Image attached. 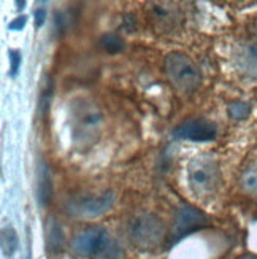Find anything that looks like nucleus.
Segmentation results:
<instances>
[{
  "mask_svg": "<svg viewBox=\"0 0 257 259\" xmlns=\"http://www.w3.org/2000/svg\"><path fill=\"white\" fill-rule=\"evenodd\" d=\"M76 254L87 259H119L122 256L121 245L111 237L110 232L100 226L86 228L72 242Z\"/></svg>",
  "mask_w": 257,
  "mask_h": 259,
  "instance_id": "f257e3e1",
  "label": "nucleus"
},
{
  "mask_svg": "<svg viewBox=\"0 0 257 259\" xmlns=\"http://www.w3.org/2000/svg\"><path fill=\"white\" fill-rule=\"evenodd\" d=\"M104 116L100 108L91 100H76L72 108V137L78 146H91L102 131Z\"/></svg>",
  "mask_w": 257,
  "mask_h": 259,
  "instance_id": "f03ea898",
  "label": "nucleus"
},
{
  "mask_svg": "<svg viewBox=\"0 0 257 259\" xmlns=\"http://www.w3.org/2000/svg\"><path fill=\"white\" fill-rule=\"evenodd\" d=\"M187 182L197 199L213 196L221 185L219 164L211 154H198L187 165Z\"/></svg>",
  "mask_w": 257,
  "mask_h": 259,
  "instance_id": "7ed1b4c3",
  "label": "nucleus"
},
{
  "mask_svg": "<svg viewBox=\"0 0 257 259\" xmlns=\"http://www.w3.org/2000/svg\"><path fill=\"white\" fill-rule=\"evenodd\" d=\"M164 65L170 83L183 93H192L202 83V72L186 53L173 51L167 54Z\"/></svg>",
  "mask_w": 257,
  "mask_h": 259,
  "instance_id": "20e7f679",
  "label": "nucleus"
},
{
  "mask_svg": "<svg viewBox=\"0 0 257 259\" xmlns=\"http://www.w3.org/2000/svg\"><path fill=\"white\" fill-rule=\"evenodd\" d=\"M165 224L154 213H141L130 223L129 237L138 250L148 251L162 245L165 239Z\"/></svg>",
  "mask_w": 257,
  "mask_h": 259,
  "instance_id": "39448f33",
  "label": "nucleus"
},
{
  "mask_svg": "<svg viewBox=\"0 0 257 259\" xmlns=\"http://www.w3.org/2000/svg\"><path fill=\"white\" fill-rule=\"evenodd\" d=\"M115 204V194L107 191L102 196L76 197L67 204V213L75 218H97L105 215Z\"/></svg>",
  "mask_w": 257,
  "mask_h": 259,
  "instance_id": "423d86ee",
  "label": "nucleus"
},
{
  "mask_svg": "<svg viewBox=\"0 0 257 259\" xmlns=\"http://www.w3.org/2000/svg\"><path fill=\"white\" fill-rule=\"evenodd\" d=\"M207 224H208V217L202 210H198L191 204H183L176 210L173 231L176 237H183V235H187L194 231L205 228Z\"/></svg>",
  "mask_w": 257,
  "mask_h": 259,
  "instance_id": "0eeeda50",
  "label": "nucleus"
},
{
  "mask_svg": "<svg viewBox=\"0 0 257 259\" xmlns=\"http://www.w3.org/2000/svg\"><path fill=\"white\" fill-rule=\"evenodd\" d=\"M173 135L191 142H211L216 139L218 127L208 119H191L178 126Z\"/></svg>",
  "mask_w": 257,
  "mask_h": 259,
  "instance_id": "6e6552de",
  "label": "nucleus"
},
{
  "mask_svg": "<svg viewBox=\"0 0 257 259\" xmlns=\"http://www.w3.org/2000/svg\"><path fill=\"white\" fill-rule=\"evenodd\" d=\"M237 65L248 78L257 80V27L246 33L238 47Z\"/></svg>",
  "mask_w": 257,
  "mask_h": 259,
  "instance_id": "1a4fd4ad",
  "label": "nucleus"
},
{
  "mask_svg": "<svg viewBox=\"0 0 257 259\" xmlns=\"http://www.w3.org/2000/svg\"><path fill=\"white\" fill-rule=\"evenodd\" d=\"M149 15L159 30H172L180 21V10L172 4H149Z\"/></svg>",
  "mask_w": 257,
  "mask_h": 259,
  "instance_id": "9d476101",
  "label": "nucleus"
},
{
  "mask_svg": "<svg viewBox=\"0 0 257 259\" xmlns=\"http://www.w3.org/2000/svg\"><path fill=\"white\" fill-rule=\"evenodd\" d=\"M65 242V235L62 228L54 220H48L46 228V245L49 251H61Z\"/></svg>",
  "mask_w": 257,
  "mask_h": 259,
  "instance_id": "9b49d317",
  "label": "nucleus"
},
{
  "mask_svg": "<svg viewBox=\"0 0 257 259\" xmlns=\"http://www.w3.org/2000/svg\"><path fill=\"white\" fill-rule=\"evenodd\" d=\"M51 194H53V186H51V178L48 174V167L41 164L40 175H38V200L41 202V205L49 204Z\"/></svg>",
  "mask_w": 257,
  "mask_h": 259,
  "instance_id": "f8f14e48",
  "label": "nucleus"
},
{
  "mask_svg": "<svg viewBox=\"0 0 257 259\" xmlns=\"http://www.w3.org/2000/svg\"><path fill=\"white\" fill-rule=\"evenodd\" d=\"M18 234L16 231L11 228V226H7L2 229V237H0V245H2V253L4 256L10 257L13 256L18 250Z\"/></svg>",
  "mask_w": 257,
  "mask_h": 259,
  "instance_id": "ddd939ff",
  "label": "nucleus"
},
{
  "mask_svg": "<svg viewBox=\"0 0 257 259\" xmlns=\"http://www.w3.org/2000/svg\"><path fill=\"white\" fill-rule=\"evenodd\" d=\"M100 47H102L107 53L116 54L124 50V40H122L116 33H105V35L100 38Z\"/></svg>",
  "mask_w": 257,
  "mask_h": 259,
  "instance_id": "4468645a",
  "label": "nucleus"
},
{
  "mask_svg": "<svg viewBox=\"0 0 257 259\" xmlns=\"http://www.w3.org/2000/svg\"><path fill=\"white\" fill-rule=\"evenodd\" d=\"M229 116L235 121L246 119L251 115V105L248 102H243V100H237V102H232L229 105Z\"/></svg>",
  "mask_w": 257,
  "mask_h": 259,
  "instance_id": "2eb2a0df",
  "label": "nucleus"
},
{
  "mask_svg": "<svg viewBox=\"0 0 257 259\" xmlns=\"http://www.w3.org/2000/svg\"><path fill=\"white\" fill-rule=\"evenodd\" d=\"M241 182H243V186L246 188L249 193L257 194V164L249 167L248 170L243 174Z\"/></svg>",
  "mask_w": 257,
  "mask_h": 259,
  "instance_id": "dca6fc26",
  "label": "nucleus"
},
{
  "mask_svg": "<svg viewBox=\"0 0 257 259\" xmlns=\"http://www.w3.org/2000/svg\"><path fill=\"white\" fill-rule=\"evenodd\" d=\"M8 56H10V75L11 76H16L19 67H21V51L11 50L8 53Z\"/></svg>",
  "mask_w": 257,
  "mask_h": 259,
  "instance_id": "f3484780",
  "label": "nucleus"
},
{
  "mask_svg": "<svg viewBox=\"0 0 257 259\" xmlns=\"http://www.w3.org/2000/svg\"><path fill=\"white\" fill-rule=\"evenodd\" d=\"M26 22H27V16H19V18H16V19H13L10 22L8 29L10 30H21V29H24Z\"/></svg>",
  "mask_w": 257,
  "mask_h": 259,
  "instance_id": "a211bd4d",
  "label": "nucleus"
},
{
  "mask_svg": "<svg viewBox=\"0 0 257 259\" xmlns=\"http://www.w3.org/2000/svg\"><path fill=\"white\" fill-rule=\"evenodd\" d=\"M33 18H35V24H37L38 27H41V26H43V22H44V19H46V11L41 10V8H38V10H35V13H33Z\"/></svg>",
  "mask_w": 257,
  "mask_h": 259,
  "instance_id": "6ab92c4d",
  "label": "nucleus"
},
{
  "mask_svg": "<svg viewBox=\"0 0 257 259\" xmlns=\"http://www.w3.org/2000/svg\"><path fill=\"white\" fill-rule=\"evenodd\" d=\"M238 259H257V256H255V254H243V256H240Z\"/></svg>",
  "mask_w": 257,
  "mask_h": 259,
  "instance_id": "aec40b11",
  "label": "nucleus"
}]
</instances>
